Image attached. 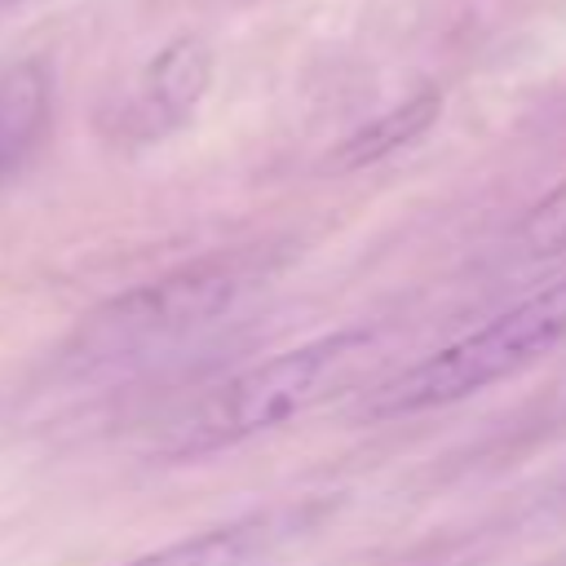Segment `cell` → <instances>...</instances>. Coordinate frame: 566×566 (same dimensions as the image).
<instances>
[{"label":"cell","instance_id":"cell-2","mask_svg":"<svg viewBox=\"0 0 566 566\" xmlns=\"http://www.w3.org/2000/svg\"><path fill=\"white\" fill-rule=\"evenodd\" d=\"M566 345V274L500 310L491 323L398 371L371 402V416H416L473 398Z\"/></svg>","mask_w":566,"mask_h":566},{"label":"cell","instance_id":"cell-10","mask_svg":"<svg viewBox=\"0 0 566 566\" xmlns=\"http://www.w3.org/2000/svg\"><path fill=\"white\" fill-rule=\"evenodd\" d=\"M553 566H566V562H553Z\"/></svg>","mask_w":566,"mask_h":566},{"label":"cell","instance_id":"cell-7","mask_svg":"<svg viewBox=\"0 0 566 566\" xmlns=\"http://www.w3.org/2000/svg\"><path fill=\"white\" fill-rule=\"evenodd\" d=\"M438 115H442V93H438V88H424V93L407 97L402 106H394V111L367 119L358 133H349V137L336 146L332 159H336V168H367V164H376V159H385V155L411 146L416 137H424Z\"/></svg>","mask_w":566,"mask_h":566},{"label":"cell","instance_id":"cell-3","mask_svg":"<svg viewBox=\"0 0 566 566\" xmlns=\"http://www.w3.org/2000/svg\"><path fill=\"white\" fill-rule=\"evenodd\" d=\"M248 279H252V270L230 256L181 265L164 279H150V283L106 301L80 327L71 358L84 363L88 371L159 358V354L195 340L199 332L217 327L234 310Z\"/></svg>","mask_w":566,"mask_h":566},{"label":"cell","instance_id":"cell-9","mask_svg":"<svg viewBox=\"0 0 566 566\" xmlns=\"http://www.w3.org/2000/svg\"><path fill=\"white\" fill-rule=\"evenodd\" d=\"M13 4H22V0H0V13H4V9H13Z\"/></svg>","mask_w":566,"mask_h":566},{"label":"cell","instance_id":"cell-1","mask_svg":"<svg viewBox=\"0 0 566 566\" xmlns=\"http://www.w3.org/2000/svg\"><path fill=\"white\" fill-rule=\"evenodd\" d=\"M376 345L371 327H345L327 332L318 340H305L287 354H274L230 380H221L212 394H203L164 442V455L190 460L208 451H226L234 442H248L256 433H270L301 411H310L354 363H363Z\"/></svg>","mask_w":566,"mask_h":566},{"label":"cell","instance_id":"cell-4","mask_svg":"<svg viewBox=\"0 0 566 566\" xmlns=\"http://www.w3.org/2000/svg\"><path fill=\"white\" fill-rule=\"evenodd\" d=\"M318 517V504H274L256 509L230 522H217L208 531H195L186 539H172L164 548H150L124 566H261L274 548L305 535Z\"/></svg>","mask_w":566,"mask_h":566},{"label":"cell","instance_id":"cell-8","mask_svg":"<svg viewBox=\"0 0 566 566\" xmlns=\"http://www.w3.org/2000/svg\"><path fill=\"white\" fill-rule=\"evenodd\" d=\"M517 243L531 256H562L566 252V181L553 186L517 226Z\"/></svg>","mask_w":566,"mask_h":566},{"label":"cell","instance_id":"cell-6","mask_svg":"<svg viewBox=\"0 0 566 566\" xmlns=\"http://www.w3.org/2000/svg\"><path fill=\"white\" fill-rule=\"evenodd\" d=\"M53 80L44 62L27 57L0 71V186L18 177L49 137Z\"/></svg>","mask_w":566,"mask_h":566},{"label":"cell","instance_id":"cell-5","mask_svg":"<svg viewBox=\"0 0 566 566\" xmlns=\"http://www.w3.org/2000/svg\"><path fill=\"white\" fill-rule=\"evenodd\" d=\"M208 84H212V49L199 35H177L146 62L128 106V128L137 137H164L181 128L203 102Z\"/></svg>","mask_w":566,"mask_h":566}]
</instances>
